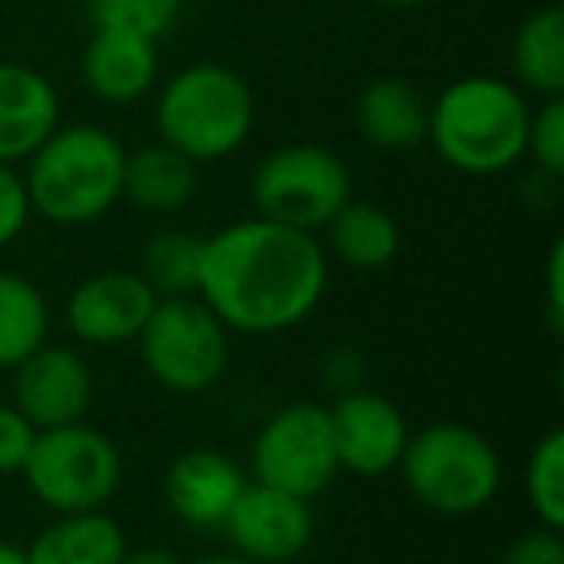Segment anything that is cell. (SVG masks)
Instances as JSON below:
<instances>
[{"label": "cell", "mask_w": 564, "mask_h": 564, "mask_svg": "<svg viewBox=\"0 0 564 564\" xmlns=\"http://www.w3.org/2000/svg\"><path fill=\"white\" fill-rule=\"evenodd\" d=\"M329 251L314 232L248 217L205 236L197 299L228 333L274 337L302 325L325 299Z\"/></svg>", "instance_id": "6da1fadb"}, {"label": "cell", "mask_w": 564, "mask_h": 564, "mask_svg": "<svg viewBox=\"0 0 564 564\" xmlns=\"http://www.w3.org/2000/svg\"><path fill=\"white\" fill-rule=\"evenodd\" d=\"M530 94L499 74H468L430 101L425 143L445 166L468 178H495L525 159Z\"/></svg>", "instance_id": "7a4b0ae2"}, {"label": "cell", "mask_w": 564, "mask_h": 564, "mask_svg": "<svg viewBox=\"0 0 564 564\" xmlns=\"http://www.w3.org/2000/svg\"><path fill=\"white\" fill-rule=\"evenodd\" d=\"M128 148L109 128L74 120L58 124L28 155L24 189L32 213L63 228L94 225L124 194Z\"/></svg>", "instance_id": "3957f363"}, {"label": "cell", "mask_w": 564, "mask_h": 564, "mask_svg": "<svg viewBox=\"0 0 564 564\" xmlns=\"http://www.w3.org/2000/svg\"><path fill=\"white\" fill-rule=\"evenodd\" d=\"M155 132L197 166L217 163L236 155L256 132V94L225 63L182 66L155 97Z\"/></svg>", "instance_id": "277c9868"}, {"label": "cell", "mask_w": 564, "mask_h": 564, "mask_svg": "<svg viewBox=\"0 0 564 564\" xmlns=\"http://www.w3.org/2000/svg\"><path fill=\"white\" fill-rule=\"evenodd\" d=\"M399 471L410 495L445 518L479 514L502 487L499 448L464 422H433L410 433Z\"/></svg>", "instance_id": "5b68a950"}, {"label": "cell", "mask_w": 564, "mask_h": 564, "mask_svg": "<svg viewBox=\"0 0 564 564\" xmlns=\"http://www.w3.org/2000/svg\"><path fill=\"white\" fill-rule=\"evenodd\" d=\"M24 484L51 514H89L105 510L120 491L124 456L109 433L89 422L40 430L24 464Z\"/></svg>", "instance_id": "8992f818"}, {"label": "cell", "mask_w": 564, "mask_h": 564, "mask_svg": "<svg viewBox=\"0 0 564 564\" xmlns=\"http://www.w3.org/2000/svg\"><path fill=\"white\" fill-rule=\"evenodd\" d=\"M135 345L148 376L174 394L213 391L225 379L232 356L228 329L197 294L159 299Z\"/></svg>", "instance_id": "52a82bcc"}, {"label": "cell", "mask_w": 564, "mask_h": 564, "mask_svg": "<svg viewBox=\"0 0 564 564\" xmlns=\"http://www.w3.org/2000/svg\"><path fill=\"white\" fill-rule=\"evenodd\" d=\"M352 197V171L333 148L322 143H286L259 159L251 174L256 217L274 225L322 232L333 213Z\"/></svg>", "instance_id": "ba28073f"}, {"label": "cell", "mask_w": 564, "mask_h": 564, "mask_svg": "<svg viewBox=\"0 0 564 564\" xmlns=\"http://www.w3.org/2000/svg\"><path fill=\"white\" fill-rule=\"evenodd\" d=\"M340 476L329 406L286 402L256 430L248 448V479L314 502Z\"/></svg>", "instance_id": "9c48e42d"}, {"label": "cell", "mask_w": 564, "mask_h": 564, "mask_svg": "<svg viewBox=\"0 0 564 564\" xmlns=\"http://www.w3.org/2000/svg\"><path fill=\"white\" fill-rule=\"evenodd\" d=\"M220 530L232 541V553L248 556V561L291 564L314 545L317 518L310 499H299V495H286L279 487L248 479V487L232 502Z\"/></svg>", "instance_id": "30bf717a"}, {"label": "cell", "mask_w": 564, "mask_h": 564, "mask_svg": "<svg viewBox=\"0 0 564 564\" xmlns=\"http://www.w3.org/2000/svg\"><path fill=\"white\" fill-rule=\"evenodd\" d=\"M97 379L89 360L70 345H43L12 368V406L35 430L86 422L94 406Z\"/></svg>", "instance_id": "8fae6325"}, {"label": "cell", "mask_w": 564, "mask_h": 564, "mask_svg": "<svg viewBox=\"0 0 564 564\" xmlns=\"http://www.w3.org/2000/svg\"><path fill=\"white\" fill-rule=\"evenodd\" d=\"M329 422L340 471L371 479L399 468L410 441V425L399 402H391L379 391H368V387H356V391H345L333 402Z\"/></svg>", "instance_id": "7c38bea8"}, {"label": "cell", "mask_w": 564, "mask_h": 564, "mask_svg": "<svg viewBox=\"0 0 564 564\" xmlns=\"http://www.w3.org/2000/svg\"><path fill=\"white\" fill-rule=\"evenodd\" d=\"M155 294L135 271H97L82 279L66 299V325L89 348H120L140 337L155 310Z\"/></svg>", "instance_id": "4fadbf2b"}, {"label": "cell", "mask_w": 564, "mask_h": 564, "mask_svg": "<svg viewBox=\"0 0 564 564\" xmlns=\"http://www.w3.org/2000/svg\"><path fill=\"white\" fill-rule=\"evenodd\" d=\"M248 487V471L217 448H186L163 471V499L171 514L197 530H220Z\"/></svg>", "instance_id": "5bb4252c"}, {"label": "cell", "mask_w": 564, "mask_h": 564, "mask_svg": "<svg viewBox=\"0 0 564 564\" xmlns=\"http://www.w3.org/2000/svg\"><path fill=\"white\" fill-rule=\"evenodd\" d=\"M82 82L105 105H135L159 89V40L128 28H94L82 51Z\"/></svg>", "instance_id": "9a60e30c"}, {"label": "cell", "mask_w": 564, "mask_h": 564, "mask_svg": "<svg viewBox=\"0 0 564 564\" xmlns=\"http://www.w3.org/2000/svg\"><path fill=\"white\" fill-rule=\"evenodd\" d=\"M63 124L55 82L28 63L0 58V163H28L35 148Z\"/></svg>", "instance_id": "2e32d148"}, {"label": "cell", "mask_w": 564, "mask_h": 564, "mask_svg": "<svg viewBox=\"0 0 564 564\" xmlns=\"http://www.w3.org/2000/svg\"><path fill=\"white\" fill-rule=\"evenodd\" d=\"M356 132L379 151H414L430 132V101L406 78H371L356 97Z\"/></svg>", "instance_id": "e0dca14e"}, {"label": "cell", "mask_w": 564, "mask_h": 564, "mask_svg": "<svg viewBox=\"0 0 564 564\" xmlns=\"http://www.w3.org/2000/svg\"><path fill=\"white\" fill-rule=\"evenodd\" d=\"M197 163L174 151L171 143L155 140L128 151L124 159V194L120 202H132L143 213H182L197 194Z\"/></svg>", "instance_id": "ac0fdd59"}, {"label": "cell", "mask_w": 564, "mask_h": 564, "mask_svg": "<svg viewBox=\"0 0 564 564\" xmlns=\"http://www.w3.org/2000/svg\"><path fill=\"white\" fill-rule=\"evenodd\" d=\"M28 549V564H120L128 538L105 510L58 514Z\"/></svg>", "instance_id": "d6986e66"}, {"label": "cell", "mask_w": 564, "mask_h": 564, "mask_svg": "<svg viewBox=\"0 0 564 564\" xmlns=\"http://www.w3.org/2000/svg\"><path fill=\"white\" fill-rule=\"evenodd\" d=\"M510 70L522 94L564 97V9L545 4L518 24L510 43Z\"/></svg>", "instance_id": "ffe728a7"}, {"label": "cell", "mask_w": 564, "mask_h": 564, "mask_svg": "<svg viewBox=\"0 0 564 564\" xmlns=\"http://www.w3.org/2000/svg\"><path fill=\"white\" fill-rule=\"evenodd\" d=\"M325 236H329V251L333 259H340L352 271H383V267L394 263L402 248V232L399 220L376 202H356L348 197L333 220L325 225Z\"/></svg>", "instance_id": "44dd1931"}, {"label": "cell", "mask_w": 564, "mask_h": 564, "mask_svg": "<svg viewBox=\"0 0 564 564\" xmlns=\"http://www.w3.org/2000/svg\"><path fill=\"white\" fill-rule=\"evenodd\" d=\"M47 340L51 310L43 291L28 274L0 271V371H12Z\"/></svg>", "instance_id": "7402d4cb"}, {"label": "cell", "mask_w": 564, "mask_h": 564, "mask_svg": "<svg viewBox=\"0 0 564 564\" xmlns=\"http://www.w3.org/2000/svg\"><path fill=\"white\" fill-rule=\"evenodd\" d=\"M202 248L205 236L186 232V228H163L143 243L135 274L148 282L155 299H186V294H197Z\"/></svg>", "instance_id": "603a6c76"}, {"label": "cell", "mask_w": 564, "mask_h": 564, "mask_svg": "<svg viewBox=\"0 0 564 564\" xmlns=\"http://www.w3.org/2000/svg\"><path fill=\"white\" fill-rule=\"evenodd\" d=\"M522 487L533 518L549 530H564V430H549L538 437L525 460Z\"/></svg>", "instance_id": "cb8c5ba5"}, {"label": "cell", "mask_w": 564, "mask_h": 564, "mask_svg": "<svg viewBox=\"0 0 564 564\" xmlns=\"http://www.w3.org/2000/svg\"><path fill=\"white\" fill-rule=\"evenodd\" d=\"M186 0H86V17L94 28H128L163 43L178 28Z\"/></svg>", "instance_id": "d4e9b609"}, {"label": "cell", "mask_w": 564, "mask_h": 564, "mask_svg": "<svg viewBox=\"0 0 564 564\" xmlns=\"http://www.w3.org/2000/svg\"><path fill=\"white\" fill-rule=\"evenodd\" d=\"M525 159H533L545 178L564 174V97H541V105H533Z\"/></svg>", "instance_id": "484cf974"}, {"label": "cell", "mask_w": 564, "mask_h": 564, "mask_svg": "<svg viewBox=\"0 0 564 564\" xmlns=\"http://www.w3.org/2000/svg\"><path fill=\"white\" fill-rule=\"evenodd\" d=\"M28 220H32V202H28L24 174L17 166L0 163V248L17 243Z\"/></svg>", "instance_id": "4316f807"}, {"label": "cell", "mask_w": 564, "mask_h": 564, "mask_svg": "<svg viewBox=\"0 0 564 564\" xmlns=\"http://www.w3.org/2000/svg\"><path fill=\"white\" fill-rule=\"evenodd\" d=\"M35 425L12 402H0V476H20L35 445Z\"/></svg>", "instance_id": "83f0119b"}, {"label": "cell", "mask_w": 564, "mask_h": 564, "mask_svg": "<svg viewBox=\"0 0 564 564\" xmlns=\"http://www.w3.org/2000/svg\"><path fill=\"white\" fill-rule=\"evenodd\" d=\"M499 564H564V530H549L538 522L502 549Z\"/></svg>", "instance_id": "f1b7e54d"}, {"label": "cell", "mask_w": 564, "mask_h": 564, "mask_svg": "<svg viewBox=\"0 0 564 564\" xmlns=\"http://www.w3.org/2000/svg\"><path fill=\"white\" fill-rule=\"evenodd\" d=\"M545 306L553 333H564V240H553L545 259Z\"/></svg>", "instance_id": "f546056e"}, {"label": "cell", "mask_w": 564, "mask_h": 564, "mask_svg": "<svg viewBox=\"0 0 564 564\" xmlns=\"http://www.w3.org/2000/svg\"><path fill=\"white\" fill-rule=\"evenodd\" d=\"M325 379H329V387H337L340 394L356 391V387L364 383V360L352 348H337V352L325 360Z\"/></svg>", "instance_id": "4dcf8cb0"}, {"label": "cell", "mask_w": 564, "mask_h": 564, "mask_svg": "<svg viewBox=\"0 0 564 564\" xmlns=\"http://www.w3.org/2000/svg\"><path fill=\"white\" fill-rule=\"evenodd\" d=\"M120 564H186L178 553H171V549H159V545H143V549H128L124 561Z\"/></svg>", "instance_id": "1f68e13d"}, {"label": "cell", "mask_w": 564, "mask_h": 564, "mask_svg": "<svg viewBox=\"0 0 564 564\" xmlns=\"http://www.w3.org/2000/svg\"><path fill=\"white\" fill-rule=\"evenodd\" d=\"M0 564H28V549L12 545V541H0Z\"/></svg>", "instance_id": "d6a6232c"}, {"label": "cell", "mask_w": 564, "mask_h": 564, "mask_svg": "<svg viewBox=\"0 0 564 564\" xmlns=\"http://www.w3.org/2000/svg\"><path fill=\"white\" fill-rule=\"evenodd\" d=\"M194 564H256V561H248V556H240V553H209V556H202V561H194Z\"/></svg>", "instance_id": "836d02e7"}, {"label": "cell", "mask_w": 564, "mask_h": 564, "mask_svg": "<svg viewBox=\"0 0 564 564\" xmlns=\"http://www.w3.org/2000/svg\"><path fill=\"white\" fill-rule=\"evenodd\" d=\"M379 9H422L425 0H371Z\"/></svg>", "instance_id": "e575fe53"}]
</instances>
